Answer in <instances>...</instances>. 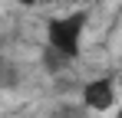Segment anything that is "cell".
I'll return each instance as SVG.
<instances>
[{"label": "cell", "mask_w": 122, "mask_h": 118, "mask_svg": "<svg viewBox=\"0 0 122 118\" xmlns=\"http://www.w3.org/2000/svg\"><path fill=\"white\" fill-rule=\"evenodd\" d=\"M36 3H46V0H36Z\"/></svg>", "instance_id": "obj_4"}, {"label": "cell", "mask_w": 122, "mask_h": 118, "mask_svg": "<svg viewBox=\"0 0 122 118\" xmlns=\"http://www.w3.org/2000/svg\"><path fill=\"white\" fill-rule=\"evenodd\" d=\"M86 20L89 13L86 10H69V13H60L46 23V39H50V49L60 53L66 62L79 59L82 53V36H86Z\"/></svg>", "instance_id": "obj_1"}, {"label": "cell", "mask_w": 122, "mask_h": 118, "mask_svg": "<svg viewBox=\"0 0 122 118\" xmlns=\"http://www.w3.org/2000/svg\"><path fill=\"white\" fill-rule=\"evenodd\" d=\"M17 85V69L0 56V89H13Z\"/></svg>", "instance_id": "obj_3"}, {"label": "cell", "mask_w": 122, "mask_h": 118, "mask_svg": "<svg viewBox=\"0 0 122 118\" xmlns=\"http://www.w3.org/2000/svg\"><path fill=\"white\" fill-rule=\"evenodd\" d=\"M119 85H122V79H119Z\"/></svg>", "instance_id": "obj_5"}, {"label": "cell", "mask_w": 122, "mask_h": 118, "mask_svg": "<svg viewBox=\"0 0 122 118\" xmlns=\"http://www.w3.org/2000/svg\"><path fill=\"white\" fill-rule=\"evenodd\" d=\"M82 105L89 112H109L116 105V79H109V76L89 79L82 85Z\"/></svg>", "instance_id": "obj_2"}]
</instances>
